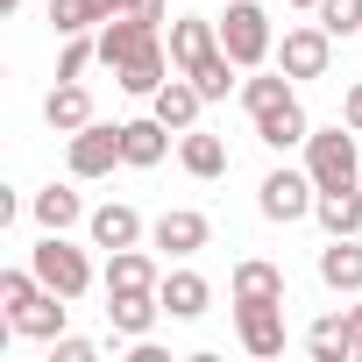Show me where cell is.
Listing matches in <instances>:
<instances>
[{
	"instance_id": "cell-1",
	"label": "cell",
	"mask_w": 362,
	"mask_h": 362,
	"mask_svg": "<svg viewBox=\"0 0 362 362\" xmlns=\"http://www.w3.org/2000/svg\"><path fill=\"white\" fill-rule=\"evenodd\" d=\"M305 170H313L320 192H334V185H362V142H355V128H348V121L313 128V135H305Z\"/></svg>"
},
{
	"instance_id": "cell-2",
	"label": "cell",
	"mask_w": 362,
	"mask_h": 362,
	"mask_svg": "<svg viewBox=\"0 0 362 362\" xmlns=\"http://www.w3.org/2000/svg\"><path fill=\"white\" fill-rule=\"evenodd\" d=\"M221 50L242 64V71H263L277 57V29L263 15V0H228V15H221Z\"/></svg>"
},
{
	"instance_id": "cell-3",
	"label": "cell",
	"mask_w": 362,
	"mask_h": 362,
	"mask_svg": "<svg viewBox=\"0 0 362 362\" xmlns=\"http://www.w3.org/2000/svg\"><path fill=\"white\" fill-rule=\"evenodd\" d=\"M29 270H36L50 291H64L71 305L93 291V263H86V249H78V242H64V235H50V228H43V242L29 249Z\"/></svg>"
},
{
	"instance_id": "cell-4",
	"label": "cell",
	"mask_w": 362,
	"mask_h": 362,
	"mask_svg": "<svg viewBox=\"0 0 362 362\" xmlns=\"http://www.w3.org/2000/svg\"><path fill=\"white\" fill-rule=\"evenodd\" d=\"M313 199H320V185H313V170H291V163H277L263 185H256V214L263 221H277V228H291V221H313Z\"/></svg>"
},
{
	"instance_id": "cell-5",
	"label": "cell",
	"mask_w": 362,
	"mask_h": 362,
	"mask_svg": "<svg viewBox=\"0 0 362 362\" xmlns=\"http://www.w3.org/2000/svg\"><path fill=\"white\" fill-rule=\"evenodd\" d=\"M64 163H71L78 185L114 177V163H128V156H121V121H86L78 135H64Z\"/></svg>"
},
{
	"instance_id": "cell-6",
	"label": "cell",
	"mask_w": 362,
	"mask_h": 362,
	"mask_svg": "<svg viewBox=\"0 0 362 362\" xmlns=\"http://www.w3.org/2000/svg\"><path fill=\"white\" fill-rule=\"evenodd\" d=\"M270 64H277V71H291V78H327V71H334V36H327L320 22H291Z\"/></svg>"
},
{
	"instance_id": "cell-7",
	"label": "cell",
	"mask_w": 362,
	"mask_h": 362,
	"mask_svg": "<svg viewBox=\"0 0 362 362\" xmlns=\"http://www.w3.org/2000/svg\"><path fill=\"white\" fill-rule=\"evenodd\" d=\"M149 242L170 256V263H192L206 242H214V221L199 214V206H170V214H156V228H149Z\"/></svg>"
},
{
	"instance_id": "cell-8",
	"label": "cell",
	"mask_w": 362,
	"mask_h": 362,
	"mask_svg": "<svg viewBox=\"0 0 362 362\" xmlns=\"http://www.w3.org/2000/svg\"><path fill=\"white\" fill-rule=\"evenodd\" d=\"M163 43V22H149V15H114V22H100V64L107 71H121L128 57H142V50H156Z\"/></svg>"
},
{
	"instance_id": "cell-9",
	"label": "cell",
	"mask_w": 362,
	"mask_h": 362,
	"mask_svg": "<svg viewBox=\"0 0 362 362\" xmlns=\"http://www.w3.org/2000/svg\"><path fill=\"white\" fill-rule=\"evenodd\" d=\"M235 334H242V348L256 355V362H277L284 355V305H235Z\"/></svg>"
},
{
	"instance_id": "cell-10",
	"label": "cell",
	"mask_w": 362,
	"mask_h": 362,
	"mask_svg": "<svg viewBox=\"0 0 362 362\" xmlns=\"http://www.w3.org/2000/svg\"><path fill=\"white\" fill-rule=\"evenodd\" d=\"M199 107H206V93L185 78V71H170L156 93H149V114L170 128V135H185V128H199Z\"/></svg>"
},
{
	"instance_id": "cell-11",
	"label": "cell",
	"mask_w": 362,
	"mask_h": 362,
	"mask_svg": "<svg viewBox=\"0 0 362 362\" xmlns=\"http://www.w3.org/2000/svg\"><path fill=\"white\" fill-rule=\"evenodd\" d=\"M163 50H170V64H177V71H192L199 57H214V50H221V15H177V22H170V36H163Z\"/></svg>"
},
{
	"instance_id": "cell-12",
	"label": "cell",
	"mask_w": 362,
	"mask_h": 362,
	"mask_svg": "<svg viewBox=\"0 0 362 362\" xmlns=\"http://www.w3.org/2000/svg\"><path fill=\"white\" fill-rule=\"evenodd\" d=\"M228 298L235 305H284V270L270 256H242L235 277H228Z\"/></svg>"
},
{
	"instance_id": "cell-13",
	"label": "cell",
	"mask_w": 362,
	"mask_h": 362,
	"mask_svg": "<svg viewBox=\"0 0 362 362\" xmlns=\"http://www.w3.org/2000/svg\"><path fill=\"white\" fill-rule=\"evenodd\" d=\"M8 320H15V334H29V341H43V348H50V341H57V334H64V327H71V298H64V291H50V284H43V291H36V298H29V305H15V313H8Z\"/></svg>"
},
{
	"instance_id": "cell-14",
	"label": "cell",
	"mask_w": 362,
	"mask_h": 362,
	"mask_svg": "<svg viewBox=\"0 0 362 362\" xmlns=\"http://www.w3.org/2000/svg\"><path fill=\"white\" fill-rule=\"evenodd\" d=\"M156 298H163V313H170V320H206V305H214V284H206L192 263H177V270H163Z\"/></svg>"
},
{
	"instance_id": "cell-15",
	"label": "cell",
	"mask_w": 362,
	"mask_h": 362,
	"mask_svg": "<svg viewBox=\"0 0 362 362\" xmlns=\"http://www.w3.org/2000/svg\"><path fill=\"white\" fill-rule=\"evenodd\" d=\"M156 320H163V298L156 291H107V327L121 341H142Z\"/></svg>"
},
{
	"instance_id": "cell-16",
	"label": "cell",
	"mask_w": 362,
	"mask_h": 362,
	"mask_svg": "<svg viewBox=\"0 0 362 362\" xmlns=\"http://www.w3.org/2000/svg\"><path fill=\"white\" fill-rule=\"evenodd\" d=\"M305 135H313V121H305V100H284V107H270V114H256V142L263 149H305Z\"/></svg>"
},
{
	"instance_id": "cell-17",
	"label": "cell",
	"mask_w": 362,
	"mask_h": 362,
	"mask_svg": "<svg viewBox=\"0 0 362 362\" xmlns=\"http://www.w3.org/2000/svg\"><path fill=\"white\" fill-rule=\"evenodd\" d=\"M121 156H128V170H156V163L170 156V128H163L156 114L121 121Z\"/></svg>"
},
{
	"instance_id": "cell-18",
	"label": "cell",
	"mask_w": 362,
	"mask_h": 362,
	"mask_svg": "<svg viewBox=\"0 0 362 362\" xmlns=\"http://www.w3.org/2000/svg\"><path fill=\"white\" fill-rule=\"evenodd\" d=\"M86 235H93V249H135L142 242V214L121 206V199H107V206L86 214Z\"/></svg>"
},
{
	"instance_id": "cell-19",
	"label": "cell",
	"mask_w": 362,
	"mask_h": 362,
	"mask_svg": "<svg viewBox=\"0 0 362 362\" xmlns=\"http://www.w3.org/2000/svg\"><path fill=\"white\" fill-rule=\"evenodd\" d=\"M177 163H185L192 177H199V185H214V177H228V142L221 135H206V128H185V135H177Z\"/></svg>"
},
{
	"instance_id": "cell-20",
	"label": "cell",
	"mask_w": 362,
	"mask_h": 362,
	"mask_svg": "<svg viewBox=\"0 0 362 362\" xmlns=\"http://www.w3.org/2000/svg\"><path fill=\"white\" fill-rule=\"evenodd\" d=\"M43 121H50L57 135H78V128L93 121V93H86L78 78H57V86L43 93Z\"/></svg>"
},
{
	"instance_id": "cell-21",
	"label": "cell",
	"mask_w": 362,
	"mask_h": 362,
	"mask_svg": "<svg viewBox=\"0 0 362 362\" xmlns=\"http://www.w3.org/2000/svg\"><path fill=\"white\" fill-rule=\"evenodd\" d=\"M163 284V270H156V256L135 242V249H107V291H156Z\"/></svg>"
},
{
	"instance_id": "cell-22",
	"label": "cell",
	"mask_w": 362,
	"mask_h": 362,
	"mask_svg": "<svg viewBox=\"0 0 362 362\" xmlns=\"http://www.w3.org/2000/svg\"><path fill=\"white\" fill-rule=\"evenodd\" d=\"M320 284H327V291H362V242H355V235H327V249H320Z\"/></svg>"
},
{
	"instance_id": "cell-23",
	"label": "cell",
	"mask_w": 362,
	"mask_h": 362,
	"mask_svg": "<svg viewBox=\"0 0 362 362\" xmlns=\"http://www.w3.org/2000/svg\"><path fill=\"white\" fill-rule=\"evenodd\" d=\"M29 214H36V228L64 235V228H78V221H86V199H78L71 185H43V192H29Z\"/></svg>"
},
{
	"instance_id": "cell-24",
	"label": "cell",
	"mask_w": 362,
	"mask_h": 362,
	"mask_svg": "<svg viewBox=\"0 0 362 362\" xmlns=\"http://www.w3.org/2000/svg\"><path fill=\"white\" fill-rule=\"evenodd\" d=\"M305 355H313V362H355V327H348V313L313 320V327H305Z\"/></svg>"
},
{
	"instance_id": "cell-25",
	"label": "cell",
	"mask_w": 362,
	"mask_h": 362,
	"mask_svg": "<svg viewBox=\"0 0 362 362\" xmlns=\"http://www.w3.org/2000/svg\"><path fill=\"white\" fill-rule=\"evenodd\" d=\"M313 221H320L327 235H362V185H334V192H320V199H313Z\"/></svg>"
},
{
	"instance_id": "cell-26",
	"label": "cell",
	"mask_w": 362,
	"mask_h": 362,
	"mask_svg": "<svg viewBox=\"0 0 362 362\" xmlns=\"http://www.w3.org/2000/svg\"><path fill=\"white\" fill-rule=\"evenodd\" d=\"M170 71H177V64H170V50L156 43V50H142V57H128V64L114 71V86H121V93H135V100H149V93H156V86H163Z\"/></svg>"
},
{
	"instance_id": "cell-27",
	"label": "cell",
	"mask_w": 362,
	"mask_h": 362,
	"mask_svg": "<svg viewBox=\"0 0 362 362\" xmlns=\"http://www.w3.org/2000/svg\"><path fill=\"white\" fill-rule=\"evenodd\" d=\"M284 100H298V78H291V71H256V78H242V107H249V121L270 114V107H284Z\"/></svg>"
},
{
	"instance_id": "cell-28",
	"label": "cell",
	"mask_w": 362,
	"mask_h": 362,
	"mask_svg": "<svg viewBox=\"0 0 362 362\" xmlns=\"http://www.w3.org/2000/svg\"><path fill=\"white\" fill-rule=\"evenodd\" d=\"M185 78H192V86H199L206 100H228V93H242V64H235L228 50H214V57H199V64H192Z\"/></svg>"
},
{
	"instance_id": "cell-29",
	"label": "cell",
	"mask_w": 362,
	"mask_h": 362,
	"mask_svg": "<svg viewBox=\"0 0 362 362\" xmlns=\"http://www.w3.org/2000/svg\"><path fill=\"white\" fill-rule=\"evenodd\" d=\"M64 50H57V78H86V64H100V29H86V36H57Z\"/></svg>"
},
{
	"instance_id": "cell-30",
	"label": "cell",
	"mask_w": 362,
	"mask_h": 362,
	"mask_svg": "<svg viewBox=\"0 0 362 362\" xmlns=\"http://www.w3.org/2000/svg\"><path fill=\"white\" fill-rule=\"evenodd\" d=\"M313 15H320V29H327L334 43H341V36H362V0H320Z\"/></svg>"
},
{
	"instance_id": "cell-31",
	"label": "cell",
	"mask_w": 362,
	"mask_h": 362,
	"mask_svg": "<svg viewBox=\"0 0 362 362\" xmlns=\"http://www.w3.org/2000/svg\"><path fill=\"white\" fill-rule=\"evenodd\" d=\"M50 362H100V348L78 341V334H57V341H50Z\"/></svg>"
},
{
	"instance_id": "cell-32",
	"label": "cell",
	"mask_w": 362,
	"mask_h": 362,
	"mask_svg": "<svg viewBox=\"0 0 362 362\" xmlns=\"http://www.w3.org/2000/svg\"><path fill=\"white\" fill-rule=\"evenodd\" d=\"M341 121H348V128H355V135H362V78H355V86H348V100H341Z\"/></svg>"
},
{
	"instance_id": "cell-33",
	"label": "cell",
	"mask_w": 362,
	"mask_h": 362,
	"mask_svg": "<svg viewBox=\"0 0 362 362\" xmlns=\"http://www.w3.org/2000/svg\"><path fill=\"white\" fill-rule=\"evenodd\" d=\"M121 15H149V22H163V15H170V0H128Z\"/></svg>"
},
{
	"instance_id": "cell-34",
	"label": "cell",
	"mask_w": 362,
	"mask_h": 362,
	"mask_svg": "<svg viewBox=\"0 0 362 362\" xmlns=\"http://www.w3.org/2000/svg\"><path fill=\"white\" fill-rule=\"evenodd\" d=\"M348 327H355V362H362V291H355V305H348Z\"/></svg>"
},
{
	"instance_id": "cell-35",
	"label": "cell",
	"mask_w": 362,
	"mask_h": 362,
	"mask_svg": "<svg viewBox=\"0 0 362 362\" xmlns=\"http://www.w3.org/2000/svg\"><path fill=\"white\" fill-rule=\"evenodd\" d=\"M284 8H320V0H284Z\"/></svg>"
}]
</instances>
